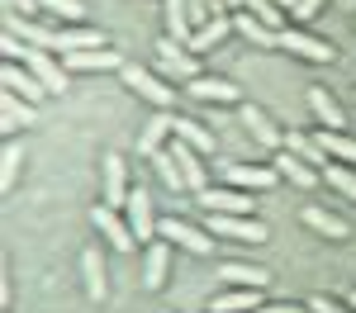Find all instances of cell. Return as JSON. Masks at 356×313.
<instances>
[{
	"instance_id": "obj_1",
	"label": "cell",
	"mask_w": 356,
	"mask_h": 313,
	"mask_svg": "<svg viewBox=\"0 0 356 313\" xmlns=\"http://www.w3.org/2000/svg\"><path fill=\"white\" fill-rule=\"evenodd\" d=\"M0 48H5V62H19V67H29L38 81L48 85V95H67V76H72V71L57 62V53L29 48V43H19V38H10V33H5V43H0Z\"/></svg>"
},
{
	"instance_id": "obj_2",
	"label": "cell",
	"mask_w": 356,
	"mask_h": 313,
	"mask_svg": "<svg viewBox=\"0 0 356 313\" xmlns=\"http://www.w3.org/2000/svg\"><path fill=\"white\" fill-rule=\"evenodd\" d=\"M157 76L162 81H195V76H204L200 71V57L181 43V38H157Z\"/></svg>"
},
{
	"instance_id": "obj_3",
	"label": "cell",
	"mask_w": 356,
	"mask_h": 313,
	"mask_svg": "<svg viewBox=\"0 0 356 313\" xmlns=\"http://www.w3.org/2000/svg\"><path fill=\"white\" fill-rule=\"evenodd\" d=\"M119 76H124V85H129L134 95H143L147 105H157V110H171V105H176V90H171L157 71H143L138 62H124V71H119Z\"/></svg>"
},
{
	"instance_id": "obj_4",
	"label": "cell",
	"mask_w": 356,
	"mask_h": 313,
	"mask_svg": "<svg viewBox=\"0 0 356 313\" xmlns=\"http://www.w3.org/2000/svg\"><path fill=\"white\" fill-rule=\"evenodd\" d=\"M157 237H166L171 247H186V252H195V256H209V252H214V237H209V228L186 223L181 214H176V219H157Z\"/></svg>"
},
{
	"instance_id": "obj_5",
	"label": "cell",
	"mask_w": 356,
	"mask_h": 313,
	"mask_svg": "<svg viewBox=\"0 0 356 313\" xmlns=\"http://www.w3.org/2000/svg\"><path fill=\"white\" fill-rule=\"evenodd\" d=\"M5 33L19 38L29 48H43V53H57V28L38 24L33 15H19V10H5Z\"/></svg>"
},
{
	"instance_id": "obj_6",
	"label": "cell",
	"mask_w": 356,
	"mask_h": 313,
	"mask_svg": "<svg viewBox=\"0 0 356 313\" xmlns=\"http://www.w3.org/2000/svg\"><path fill=\"white\" fill-rule=\"evenodd\" d=\"M204 228L219 237H238V242H266V223L252 214H204Z\"/></svg>"
},
{
	"instance_id": "obj_7",
	"label": "cell",
	"mask_w": 356,
	"mask_h": 313,
	"mask_svg": "<svg viewBox=\"0 0 356 313\" xmlns=\"http://www.w3.org/2000/svg\"><path fill=\"white\" fill-rule=\"evenodd\" d=\"M124 219H129V228H134L138 247H147V242H157V214H152V195L138 185V190H129V204H124Z\"/></svg>"
},
{
	"instance_id": "obj_8",
	"label": "cell",
	"mask_w": 356,
	"mask_h": 313,
	"mask_svg": "<svg viewBox=\"0 0 356 313\" xmlns=\"http://www.w3.org/2000/svg\"><path fill=\"white\" fill-rule=\"evenodd\" d=\"M280 48H285V53H295V57H304V62H332V57H337L332 43L314 38V33H304L300 24H285V28H280Z\"/></svg>"
},
{
	"instance_id": "obj_9",
	"label": "cell",
	"mask_w": 356,
	"mask_h": 313,
	"mask_svg": "<svg viewBox=\"0 0 356 313\" xmlns=\"http://www.w3.org/2000/svg\"><path fill=\"white\" fill-rule=\"evenodd\" d=\"M90 223L110 237L114 252H134V247H138V237H134V228H129V219H124L119 209H110V204H95V209H90Z\"/></svg>"
},
{
	"instance_id": "obj_10",
	"label": "cell",
	"mask_w": 356,
	"mask_h": 313,
	"mask_svg": "<svg viewBox=\"0 0 356 313\" xmlns=\"http://www.w3.org/2000/svg\"><path fill=\"white\" fill-rule=\"evenodd\" d=\"M195 199H200L204 214H252V195L233 190V185H204Z\"/></svg>"
},
{
	"instance_id": "obj_11",
	"label": "cell",
	"mask_w": 356,
	"mask_h": 313,
	"mask_svg": "<svg viewBox=\"0 0 356 313\" xmlns=\"http://www.w3.org/2000/svg\"><path fill=\"white\" fill-rule=\"evenodd\" d=\"M176 138V114L171 110H157L152 119H143V133H138V152L143 157H157L166 142Z\"/></svg>"
},
{
	"instance_id": "obj_12",
	"label": "cell",
	"mask_w": 356,
	"mask_h": 313,
	"mask_svg": "<svg viewBox=\"0 0 356 313\" xmlns=\"http://www.w3.org/2000/svg\"><path fill=\"white\" fill-rule=\"evenodd\" d=\"M0 81H5V90H10V95H19V100H29V105H43V100H48V85L38 81L29 67H19V62H5Z\"/></svg>"
},
{
	"instance_id": "obj_13",
	"label": "cell",
	"mask_w": 356,
	"mask_h": 313,
	"mask_svg": "<svg viewBox=\"0 0 356 313\" xmlns=\"http://www.w3.org/2000/svg\"><path fill=\"white\" fill-rule=\"evenodd\" d=\"M238 119H243V128H247V133L257 138V147H261V152H280L285 133H280L271 119H266V110H257V105H238Z\"/></svg>"
},
{
	"instance_id": "obj_14",
	"label": "cell",
	"mask_w": 356,
	"mask_h": 313,
	"mask_svg": "<svg viewBox=\"0 0 356 313\" xmlns=\"http://www.w3.org/2000/svg\"><path fill=\"white\" fill-rule=\"evenodd\" d=\"M223 180H228L233 190H247V195H252V190H271L275 180H280V171L275 167H243V162H228V167H223Z\"/></svg>"
},
{
	"instance_id": "obj_15",
	"label": "cell",
	"mask_w": 356,
	"mask_h": 313,
	"mask_svg": "<svg viewBox=\"0 0 356 313\" xmlns=\"http://www.w3.org/2000/svg\"><path fill=\"white\" fill-rule=\"evenodd\" d=\"M166 271H171V242L157 237V242L143 247V285H147V289H162Z\"/></svg>"
},
{
	"instance_id": "obj_16",
	"label": "cell",
	"mask_w": 356,
	"mask_h": 313,
	"mask_svg": "<svg viewBox=\"0 0 356 313\" xmlns=\"http://www.w3.org/2000/svg\"><path fill=\"white\" fill-rule=\"evenodd\" d=\"M33 119H38V105H29V100H19V95L5 90V100H0V128H5V138L33 128Z\"/></svg>"
},
{
	"instance_id": "obj_17",
	"label": "cell",
	"mask_w": 356,
	"mask_h": 313,
	"mask_svg": "<svg viewBox=\"0 0 356 313\" xmlns=\"http://www.w3.org/2000/svg\"><path fill=\"white\" fill-rule=\"evenodd\" d=\"M271 167L280 171V180H290V185H300V190H314V185L323 180V176L309 167V162H300V157H295V152H285V147H280V152H271Z\"/></svg>"
},
{
	"instance_id": "obj_18",
	"label": "cell",
	"mask_w": 356,
	"mask_h": 313,
	"mask_svg": "<svg viewBox=\"0 0 356 313\" xmlns=\"http://www.w3.org/2000/svg\"><path fill=\"white\" fill-rule=\"evenodd\" d=\"M90 48H110L100 28H90V24H67V28H57V53H62V57H67V53H90Z\"/></svg>"
},
{
	"instance_id": "obj_19",
	"label": "cell",
	"mask_w": 356,
	"mask_h": 313,
	"mask_svg": "<svg viewBox=\"0 0 356 313\" xmlns=\"http://www.w3.org/2000/svg\"><path fill=\"white\" fill-rule=\"evenodd\" d=\"M62 67L67 71H124V57L114 48H90V53H67Z\"/></svg>"
},
{
	"instance_id": "obj_20",
	"label": "cell",
	"mask_w": 356,
	"mask_h": 313,
	"mask_svg": "<svg viewBox=\"0 0 356 313\" xmlns=\"http://www.w3.org/2000/svg\"><path fill=\"white\" fill-rule=\"evenodd\" d=\"M105 204L110 209H124L129 204V167L114 152H105Z\"/></svg>"
},
{
	"instance_id": "obj_21",
	"label": "cell",
	"mask_w": 356,
	"mask_h": 313,
	"mask_svg": "<svg viewBox=\"0 0 356 313\" xmlns=\"http://www.w3.org/2000/svg\"><path fill=\"white\" fill-rule=\"evenodd\" d=\"M81 280H86V294H90L95 304H105L110 280H105V256H100V247H86L81 252Z\"/></svg>"
},
{
	"instance_id": "obj_22",
	"label": "cell",
	"mask_w": 356,
	"mask_h": 313,
	"mask_svg": "<svg viewBox=\"0 0 356 313\" xmlns=\"http://www.w3.org/2000/svg\"><path fill=\"white\" fill-rule=\"evenodd\" d=\"M214 313H252L261 309V289H243V285H223L219 294H214Z\"/></svg>"
},
{
	"instance_id": "obj_23",
	"label": "cell",
	"mask_w": 356,
	"mask_h": 313,
	"mask_svg": "<svg viewBox=\"0 0 356 313\" xmlns=\"http://www.w3.org/2000/svg\"><path fill=\"white\" fill-rule=\"evenodd\" d=\"M186 85H191L195 100H214V105H243L238 85L223 81V76H195V81H186Z\"/></svg>"
},
{
	"instance_id": "obj_24",
	"label": "cell",
	"mask_w": 356,
	"mask_h": 313,
	"mask_svg": "<svg viewBox=\"0 0 356 313\" xmlns=\"http://www.w3.org/2000/svg\"><path fill=\"white\" fill-rule=\"evenodd\" d=\"M171 152H176V162H181V176H186V195H200L209 180H204V162H200V152L186 147L181 138H171Z\"/></svg>"
},
{
	"instance_id": "obj_25",
	"label": "cell",
	"mask_w": 356,
	"mask_h": 313,
	"mask_svg": "<svg viewBox=\"0 0 356 313\" xmlns=\"http://www.w3.org/2000/svg\"><path fill=\"white\" fill-rule=\"evenodd\" d=\"M228 33H233V19H228V15H214L209 24H200V28H195V38L186 43V48H191V53L200 57V53H209V48H219Z\"/></svg>"
},
{
	"instance_id": "obj_26",
	"label": "cell",
	"mask_w": 356,
	"mask_h": 313,
	"mask_svg": "<svg viewBox=\"0 0 356 313\" xmlns=\"http://www.w3.org/2000/svg\"><path fill=\"white\" fill-rule=\"evenodd\" d=\"M309 110L323 119V128H337V133H347V114H342V105L332 100L323 85H314V90H309Z\"/></svg>"
},
{
	"instance_id": "obj_27",
	"label": "cell",
	"mask_w": 356,
	"mask_h": 313,
	"mask_svg": "<svg viewBox=\"0 0 356 313\" xmlns=\"http://www.w3.org/2000/svg\"><path fill=\"white\" fill-rule=\"evenodd\" d=\"M280 147H285V152H295L300 162H309L314 171H323V167L332 162V157H328V152H323V147H318L314 138H309V133H295V128L285 133V142H280Z\"/></svg>"
},
{
	"instance_id": "obj_28",
	"label": "cell",
	"mask_w": 356,
	"mask_h": 313,
	"mask_svg": "<svg viewBox=\"0 0 356 313\" xmlns=\"http://www.w3.org/2000/svg\"><path fill=\"white\" fill-rule=\"evenodd\" d=\"M223 285H243V289H266L271 285V276L261 271V266H247V261H228V266H219Z\"/></svg>"
},
{
	"instance_id": "obj_29",
	"label": "cell",
	"mask_w": 356,
	"mask_h": 313,
	"mask_svg": "<svg viewBox=\"0 0 356 313\" xmlns=\"http://www.w3.org/2000/svg\"><path fill=\"white\" fill-rule=\"evenodd\" d=\"M176 138L186 142V147H195L200 157H209V152H214V133H209L204 124H195V119H186V114H176Z\"/></svg>"
},
{
	"instance_id": "obj_30",
	"label": "cell",
	"mask_w": 356,
	"mask_h": 313,
	"mask_svg": "<svg viewBox=\"0 0 356 313\" xmlns=\"http://www.w3.org/2000/svg\"><path fill=\"white\" fill-rule=\"evenodd\" d=\"M162 19H166V33H171V38H181V43H191V38H195V24H191L186 0H162Z\"/></svg>"
},
{
	"instance_id": "obj_31",
	"label": "cell",
	"mask_w": 356,
	"mask_h": 313,
	"mask_svg": "<svg viewBox=\"0 0 356 313\" xmlns=\"http://www.w3.org/2000/svg\"><path fill=\"white\" fill-rule=\"evenodd\" d=\"M314 142L328 152V157H337V162H347V167H356V138L352 133H337V128H323V133H314Z\"/></svg>"
},
{
	"instance_id": "obj_32",
	"label": "cell",
	"mask_w": 356,
	"mask_h": 313,
	"mask_svg": "<svg viewBox=\"0 0 356 313\" xmlns=\"http://www.w3.org/2000/svg\"><path fill=\"white\" fill-rule=\"evenodd\" d=\"M233 28L243 33V38H252L257 48H280V33L275 28H266L257 15H247V10H238V19H233Z\"/></svg>"
},
{
	"instance_id": "obj_33",
	"label": "cell",
	"mask_w": 356,
	"mask_h": 313,
	"mask_svg": "<svg viewBox=\"0 0 356 313\" xmlns=\"http://www.w3.org/2000/svg\"><path fill=\"white\" fill-rule=\"evenodd\" d=\"M304 223L314 228V232H323V237H332V242H337V237H347V223H342L337 214H328V209H318V204H309V209H304Z\"/></svg>"
},
{
	"instance_id": "obj_34",
	"label": "cell",
	"mask_w": 356,
	"mask_h": 313,
	"mask_svg": "<svg viewBox=\"0 0 356 313\" xmlns=\"http://www.w3.org/2000/svg\"><path fill=\"white\" fill-rule=\"evenodd\" d=\"M318 176L328 180V185L337 190V195H347V199L356 204V167H347V162H328V167L318 171Z\"/></svg>"
},
{
	"instance_id": "obj_35",
	"label": "cell",
	"mask_w": 356,
	"mask_h": 313,
	"mask_svg": "<svg viewBox=\"0 0 356 313\" xmlns=\"http://www.w3.org/2000/svg\"><path fill=\"white\" fill-rule=\"evenodd\" d=\"M43 5V15H53L57 28H67V24H86V5L81 0H38Z\"/></svg>"
},
{
	"instance_id": "obj_36",
	"label": "cell",
	"mask_w": 356,
	"mask_h": 313,
	"mask_svg": "<svg viewBox=\"0 0 356 313\" xmlns=\"http://www.w3.org/2000/svg\"><path fill=\"white\" fill-rule=\"evenodd\" d=\"M243 10H247V15H257V19H261L266 28H275V33L290 24V19H285V10H280L275 0H243Z\"/></svg>"
},
{
	"instance_id": "obj_37",
	"label": "cell",
	"mask_w": 356,
	"mask_h": 313,
	"mask_svg": "<svg viewBox=\"0 0 356 313\" xmlns=\"http://www.w3.org/2000/svg\"><path fill=\"white\" fill-rule=\"evenodd\" d=\"M152 162H157V171H162V180L171 185V190H176V195H181V190H186V176H181V162H176V152H171V147H162Z\"/></svg>"
},
{
	"instance_id": "obj_38",
	"label": "cell",
	"mask_w": 356,
	"mask_h": 313,
	"mask_svg": "<svg viewBox=\"0 0 356 313\" xmlns=\"http://www.w3.org/2000/svg\"><path fill=\"white\" fill-rule=\"evenodd\" d=\"M19 167H24V147H19V142H5V162H0V185H5V190L15 185Z\"/></svg>"
},
{
	"instance_id": "obj_39",
	"label": "cell",
	"mask_w": 356,
	"mask_h": 313,
	"mask_svg": "<svg viewBox=\"0 0 356 313\" xmlns=\"http://www.w3.org/2000/svg\"><path fill=\"white\" fill-rule=\"evenodd\" d=\"M309 313H352V304H332L328 294H314V299H304Z\"/></svg>"
},
{
	"instance_id": "obj_40",
	"label": "cell",
	"mask_w": 356,
	"mask_h": 313,
	"mask_svg": "<svg viewBox=\"0 0 356 313\" xmlns=\"http://www.w3.org/2000/svg\"><path fill=\"white\" fill-rule=\"evenodd\" d=\"M318 10H323V0H300V5L290 10V24H309V19H314Z\"/></svg>"
},
{
	"instance_id": "obj_41",
	"label": "cell",
	"mask_w": 356,
	"mask_h": 313,
	"mask_svg": "<svg viewBox=\"0 0 356 313\" xmlns=\"http://www.w3.org/2000/svg\"><path fill=\"white\" fill-rule=\"evenodd\" d=\"M186 10H191V24L200 28V24H209L214 19V10H209V0H186Z\"/></svg>"
},
{
	"instance_id": "obj_42",
	"label": "cell",
	"mask_w": 356,
	"mask_h": 313,
	"mask_svg": "<svg viewBox=\"0 0 356 313\" xmlns=\"http://www.w3.org/2000/svg\"><path fill=\"white\" fill-rule=\"evenodd\" d=\"M252 313H309V304H261Z\"/></svg>"
},
{
	"instance_id": "obj_43",
	"label": "cell",
	"mask_w": 356,
	"mask_h": 313,
	"mask_svg": "<svg viewBox=\"0 0 356 313\" xmlns=\"http://www.w3.org/2000/svg\"><path fill=\"white\" fill-rule=\"evenodd\" d=\"M5 10H19V15H38L43 5H38V0H5Z\"/></svg>"
},
{
	"instance_id": "obj_44",
	"label": "cell",
	"mask_w": 356,
	"mask_h": 313,
	"mask_svg": "<svg viewBox=\"0 0 356 313\" xmlns=\"http://www.w3.org/2000/svg\"><path fill=\"white\" fill-rule=\"evenodd\" d=\"M214 15H228V10H243V0H209Z\"/></svg>"
},
{
	"instance_id": "obj_45",
	"label": "cell",
	"mask_w": 356,
	"mask_h": 313,
	"mask_svg": "<svg viewBox=\"0 0 356 313\" xmlns=\"http://www.w3.org/2000/svg\"><path fill=\"white\" fill-rule=\"evenodd\" d=\"M275 5H280V10H285V15H290V10H295V5H300V0H275Z\"/></svg>"
}]
</instances>
